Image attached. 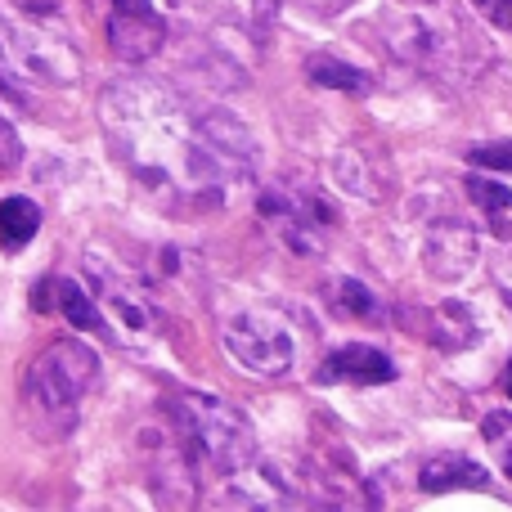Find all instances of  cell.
<instances>
[{
  "label": "cell",
  "instance_id": "obj_21",
  "mask_svg": "<svg viewBox=\"0 0 512 512\" xmlns=\"http://www.w3.org/2000/svg\"><path fill=\"white\" fill-rule=\"evenodd\" d=\"M495 27H512V0H472Z\"/></svg>",
  "mask_w": 512,
  "mask_h": 512
},
{
  "label": "cell",
  "instance_id": "obj_25",
  "mask_svg": "<svg viewBox=\"0 0 512 512\" xmlns=\"http://www.w3.org/2000/svg\"><path fill=\"white\" fill-rule=\"evenodd\" d=\"M405 5H441V0H405Z\"/></svg>",
  "mask_w": 512,
  "mask_h": 512
},
{
  "label": "cell",
  "instance_id": "obj_1",
  "mask_svg": "<svg viewBox=\"0 0 512 512\" xmlns=\"http://www.w3.org/2000/svg\"><path fill=\"white\" fill-rule=\"evenodd\" d=\"M99 122L117 162L171 203L221 207L256 167V144L234 113L189 104L140 77L104 90Z\"/></svg>",
  "mask_w": 512,
  "mask_h": 512
},
{
  "label": "cell",
  "instance_id": "obj_9",
  "mask_svg": "<svg viewBox=\"0 0 512 512\" xmlns=\"http://www.w3.org/2000/svg\"><path fill=\"white\" fill-rule=\"evenodd\" d=\"M315 382H324V387H337V382L342 387H382V382H396V364L378 346L346 342L324 355V364L315 369Z\"/></svg>",
  "mask_w": 512,
  "mask_h": 512
},
{
  "label": "cell",
  "instance_id": "obj_3",
  "mask_svg": "<svg viewBox=\"0 0 512 512\" xmlns=\"http://www.w3.org/2000/svg\"><path fill=\"white\" fill-rule=\"evenodd\" d=\"M99 378V355L95 346L63 337L50 342L23 373V396L36 409V418H59V427H72L77 405L90 396Z\"/></svg>",
  "mask_w": 512,
  "mask_h": 512
},
{
  "label": "cell",
  "instance_id": "obj_5",
  "mask_svg": "<svg viewBox=\"0 0 512 512\" xmlns=\"http://www.w3.org/2000/svg\"><path fill=\"white\" fill-rule=\"evenodd\" d=\"M261 216L279 230V239L301 256L324 252L328 230H333V221H337L333 207H328L319 194H265Z\"/></svg>",
  "mask_w": 512,
  "mask_h": 512
},
{
  "label": "cell",
  "instance_id": "obj_19",
  "mask_svg": "<svg viewBox=\"0 0 512 512\" xmlns=\"http://www.w3.org/2000/svg\"><path fill=\"white\" fill-rule=\"evenodd\" d=\"M472 162L486 171H504L512 176V140L508 144H486V149H472Z\"/></svg>",
  "mask_w": 512,
  "mask_h": 512
},
{
  "label": "cell",
  "instance_id": "obj_18",
  "mask_svg": "<svg viewBox=\"0 0 512 512\" xmlns=\"http://www.w3.org/2000/svg\"><path fill=\"white\" fill-rule=\"evenodd\" d=\"M337 310H342V315H355V319H378V301H373V292L364 288L360 279L337 283Z\"/></svg>",
  "mask_w": 512,
  "mask_h": 512
},
{
  "label": "cell",
  "instance_id": "obj_2",
  "mask_svg": "<svg viewBox=\"0 0 512 512\" xmlns=\"http://www.w3.org/2000/svg\"><path fill=\"white\" fill-rule=\"evenodd\" d=\"M167 405L176 432L212 472L234 477L256 463V432L239 405H230L225 396H207V391H176Z\"/></svg>",
  "mask_w": 512,
  "mask_h": 512
},
{
  "label": "cell",
  "instance_id": "obj_22",
  "mask_svg": "<svg viewBox=\"0 0 512 512\" xmlns=\"http://www.w3.org/2000/svg\"><path fill=\"white\" fill-rule=\"evenodd\" d=\"M256 5V18H261V23H270L274 18V5H279V0H252Z\"/></svg>",
  "mask_w": 512,
  "mask_h": 512
},
{
  "label": "cell",
  "instance_id": "obj_16",
  "mask_svg": "<svg viewBox=\"0 0 512 512\" xmlns=\"http://www.w3.org/2000/svg\"><path fill=\"white\" fill-rule=\"evenodd\" d=\"M468 194L477 198V207H481V216H486V225L495 234H508V212H512V189L504 185H495L490 176H472L468 180Z\"/></svg>",
  "mask_w": 512,
  "mask_h": 512
},
{
  "label": "cell",
  "instance_id": "obj_14",
  "mask_svg": "<svg viewBox=\"0 0 512 512\" xmlns=\"http://www.w3.org/2000/svg\"><path fill=\"white\" fill-rule=\"evenodd\" d=\"M41 230V207L32 203V198L14 194L0 203V243H5L9 252L23 248V243H32V234Z\"/></svg>",
  "mask_w": 512,
  "mask_h": 512
},
{
  "label": "cell",
  "instance_id": "obj_20",
  "mask_svg": "<svg viewBox=\"0 0 512 512\" xmlns=\"http://www.w3.org/2000/svg\"><path fill=\"white\" fill-rule=\"evenodd\" d=\"M18 162H23V140H18V131L0 117V171H14Z\"/></svg>",
  "mask_w": 512,
  "mask_h": 512
},
{
  "label": "cell",
  "instance_id": "obj_17",
  "mask_svg": "<svg viewBox=\"0 0 512 512\" xmlns=\"http://www.w3.org/2000/svg\"><path fill=\"white\" fill-rule=\"evenodd\" d=\"M481 441H486L490 459L499 463V472L512 481V414H504V409H490V414L481 418Z\"/></svg>",
  "mask_w": 512,
  "mask_h": 512
},
{
  "label": "cell",
  "instance_id": "obj_7",
  "mask_svg": "<svg viewBox=\"0 0 512 512\" xmlns=\"http://www.w3.org/2000/svg\"><path fill=\"white\" fill-rule=\"evenodd\" d=\"M423 265L441 283L468 279L477 265V225L463 221L459 212H441L423 230Z\"/></svg>",
  "mask_w": 512,
  "mask_h": 512
},
{
  "label": "cell",
  "instance_id": "obj_4",
  "mask_svg": "<svg viewBox=\"0 0 512 512\" xmlns=\"http://www.w3.org/2000/svg\"><path fill=\"white\" fill-rule=\"evenodd\" d=\"M225 351L239 369L256 373V378H283L297 360V342H292L288 324L270 310H239L225 324Z\"/></svg>",
  "mask_w": 512,
  "mask_h": 512
},
{
  "label": "cell",
  "instance_id": "obj_11",
  "mask_svg": "<svg viewBox=\"0 0 512 512\" xmlns=\"http://www.w3.org/2000/svg\"><path fill=\"white\" fill-rule=\"evenodd\" d=\"M95 283H99V306L104 310H113V315L126 319L131 328H149L153 324V306L144 301V292L131 288L117 270H95Z\"/></svg>",
  "mask_w": 512,
  "mask_h": 512
},
{
  "label": "cell",
  "instance_id": "obj_8",
  "mask_svg": "<svg viewBox=\"0 0 512 512\" xmlns=\"http://www.w3.org/2000/svg\"><path fill=\"white\" fill-rule=\"evenodd\" d=\"M108 45L122 63H149L167 45V23L153 0H108Z\"/></svg>",
  "mask_w": 512,
  "mask_h": 512
},
{
  "label": "cell",
  "instance_id": "obj_13",
  "mask_svg": "<svg viewBox=\"0 0 512 512\" xmlns=\"http://www.w3.org/2000/svg\"><path fill=\"white\" fill-rule=\"evenodd\" d=\"M50 292L59 297V315H68L77 328H90V333H104L108 337V315L99 310V301H90L86 292H81V283L50 279Z\"/></svg>",
  "mask_w": 512,
  "mask_h": 512
},
{
  "label": "cell",
  "instance_id": "obj_24",
  "mask_svg": "<svg viewBox=\"0 0 512 512\" xmlns=\"http://www.w3.org/2000/svg\"><path fill=\"white\" fill-rule=\"evenodd\" d=\"M504 391L512 396V360H508V369H504Z\"/></svg>",
  "mask_w": 512,
  "mask_h": 512
},
{
  "label": "cell",
  "instance_id": "obj_12",
  "mask_svg": "<svg viewBox=\"0 0 512 512\" xmlns=\"http://www.w3.org/2000/svg\"><path fill=\"white\" fill-rule=\"evenodd\" d=\"M477 319L463 301H445V306L432 310V346L436 351H468L477 342Z\"/></svg>",
  "mask_w": 512,
  "mask_h": 512
},
{
  "label": "cell",
  "instance_id": "obj_23",
  "mask_svg": "<svg viewBox=\"0 0 512 512\" xmlns=\"http://www.w3.org/2000/svg\"><path fill=\"white\" fill-rule=\"evenodd\" d=\"M306 5H315V9H342L346 0H306Z\"/></svg>",
  "mask_w": 512,
  "mask_h": 512
},
{
  "label": "cell",
  "instance_id": "obj_10",
  "mask_svg": "<svg viewBox=\"0 0 512 512\" xmlns=\"http://www.w3.org/2000/svg\"><path fill=\"white\" fill-rule=\"evenodd\" d=\"M418 486L427 495H450V490H486L490 472L468 454H432L418 472Z\"/></svg>",
  "mask_w": 512,
  "mask_h": 512
},
{
  "label": "cell",
  "instance_id": "obj_15",
  "mask_svg": "<svg viewBox=\"0 0 512 512\" xmlns=\"http://www.w3.org/2000/svg\"><path fill=\"white\" fill-rule=\"evenodd\" d=\"M306 72H310V81H315V86H324V90H346V95H364V90L373 86L369 72L351 68V63L333 59V54H315V59L306 63Z\"/></svg>",
  "mask_w": 512,
  "mask_h": 512
},
{
  "label": "cell",
  "instance_id": "obj_6",
  "mask_svg": "<svg viewBox=\"0 0 512 512\" xmlns=\"http://www.w3.org/2000/svg\"><path fill=\"white\" fill-rule=\"evenodd\" d=\"M391 50L400 63L432 77H454L463 63V41L454 32V23H427V18H405L391 32Z\"/></svg>",
  "mask_w": 512,
  "mask_h": 512
}]
</instances>
